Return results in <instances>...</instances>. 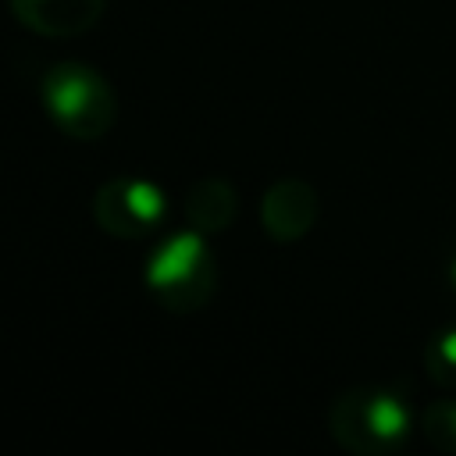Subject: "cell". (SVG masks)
<instances>
[{"instance_id":"obj_1","label":"cell","mask_w":456,"mask_h":456,"mask_svg":"<svg viewBox=\"0 0 456 456\" xmlns=\"http://www.w3.org/2000/svg\"><path fill=\"white\" fill-rule=\"evenodd\" d=\"M142 281L171 314H196L207 306L217 289V260L207 235L192 224L171 232L142 264Z\"/></svg>"},{"instance_id":"obj_2","label":"cell","mask_w":456,"mask_h":456,"mask_svg":"<svg viewBox=\"0 0 456 456\" xmlns=\"http://www.w3.org/2000/svg\"><path fill=\"white\" fill-rule=\"evenodd\" d=\"M43 110L46 118L71 139L93 142L103 139L114 128L118 118V96L110 82L82 64V61H61L43 75Z\"/></svg>"},{"instance_id":"obj_3","label":"cell","mask_w":456,"mask_h":456,"mask_svg":"<svg viewBox=\"0 0 456 456\" xmlns=\"http://www.w3.org/2000/svg\"><path fill=\"white\" fill-rule=\"evenodd\" d=\"M328 431L353 456H392L406 445L413 417L388 388H349L331 403Z\"/></svg>"},{"instance_id":"obj_4","label":"cell","mask_w":456,"mask_h":456,"mask_svg":"<svg viewBox=\"0 0 456 456\" xmlns=\"http://www.w3.org/2000/svg\"><path fill=\"white\" fill-rule=\"evenodd\" d=\"M93 217L114 239H146L167 221V192L150 178H110L93 196Z\"/></svg>"},{"instance_id":"obj_5","label":"cell","mask_w":456,"mask_h":456,"mask_svg":"<svg viewBox=\"0 0 456 456\" xmlns=\"http://www.w3.org/2000/svg\"><path fill=\"white\" fill-rule=\"evenodd\" d=\"M260 224L274 242H296L317 224V189L303 178H278L260 200Z\"/></svg>"},{"instance_id":"obj_6","label":"cell","mask_w":456,"mask_h":456,"mask_svg":"<svg viewBox=\"0 0 456 456\" xmlns=\"http://www.w3.org/2000/svg\"><path fill=\"white\" fill-rule=\"evenodd\" d=\"M11 11L25 28L39 36L68 39L89 32L100 21L103 0H11Z\"/></svg>"},{"instance_id":"obj_7","label":"cell","mask_w":456,"mask_h":456,"mask_svg":"<svg viewBox=\"0 0 456 456\" xmlns=\"http://www.w3.org/2000/svg\"><path fill=\"white\" fill-rule=\"evenodd\" d=\"M239 214V200H235V185L224 178H200L189 189L185 200V221L203 232V235H217L224 228H232Z\"/></svg>"},{"instance_id":"obj_8","label":"cell","mask_w":456,"mask_h":456,"mask_svg":"<svg viewBox=\"0 0 456 456\" xmlns=\"http://www.w3.org/2000/svg\"><path fill=\"white\" fill-rule=\"evenodd\" d=\"M420 431H424L428 445H435L438 452L456 456V399L428 403L424 413H420Z\"/></svg>"},{"instance_id":"obj_9","label":"cell","mask_w":456,"mask_h":456,"mask_svg":"<svg viewBox=\"0 0 456 456\" xmlns=\"http://www.w3.org/2000/svg\"><path fill=\"white\" fill-rule=\"evenodd\" d=\"M424 367H428V378L438 385V388H449L456 392V328H445L438 331L428 349H424Z\"/></svg>"},{"instance_id":"obj_10","label":"cell","mask_w":456,"mask_h":456,"mask_svg":"<svg viewBox=\"0 0 456 456\" xmlns=\"http://www.w3.org/2000/svg\"><path fill=\"white\" fill-rule=\"evenodd\" d=\"M449 281H452V289H456V256L449 260Z\"/></svg>"}]
</instances>
